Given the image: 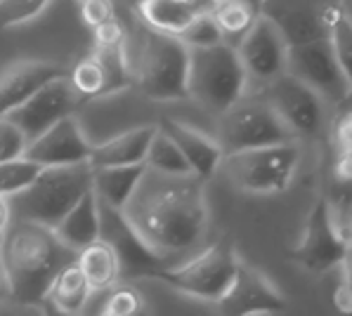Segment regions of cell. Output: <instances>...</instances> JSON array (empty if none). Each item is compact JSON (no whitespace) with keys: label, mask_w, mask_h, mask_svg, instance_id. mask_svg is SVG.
<instances>
[{"label":"cell","mask_w":352,"mask_h":316,"mask_svg":"<svg viewBox=\"0 0 352 316\" xmlns=\"http://www.w3.org/2000/svg\"><path fill=\"white\" fill-rule=\"evenodd\" d=\"M121 215L140 241L170 267L199 253L208 232L204 182L194 175L168 177L144 170Z\"/></svg>","instance_id":"cell-1"},{"label":"cell","mask_w":352,"mask_h":316,"mask_svg":"<svg viewBox=\"0 0 352 316\" xmlns=\"http://www.w3.org/2000/svg\"><path fill=\"white\" fill-rule=\"evenodd\" d=\"M72 262H76V253L47 227L12 220L0 238V271L10 297L21 304L38 307L45 302L57 271Z\"/></svg>","instance_id":"cell-2"},{"label":"cell","mask_w":352,"mask_h":316,"mask_svg":"<svg viewBox=\"0 0 352 316\" xmlns=\"http://www.w3.org/2000/svg\"><path fill=\"white\" fill-rule=\"evenodd\" d=\"M93 192V170L88 163L72 168H47L21 194L8 201L10 217L55 229L78 201Z\"/></svg>","instance_id":"cell-3"},{"label":"cell","mask_w":352,"mask_h":316,"mask_svg":"<svg viewBox=\"0 0 352 316\" xmlns=\"http://www.w3.org/2000/svg\"><path fill=\"white\" fill-rule=\"evenodd\" d=\"M128 59L130 80L138 83L144 97L154 102L187 100V67L189 50L177 38L142 29L138 47Z\"/></svg>","instance_id":"cell-4"},{"label":"cell","mask_w":352,"mask_h":316,"mask_svg":"<svg viewBox=\"0 0 352 316\" xmlns=\"http://www.w3.org/2000/svg\"><path fill=\"white\" fill-rule=\"evenodd\" d=\"M246 74L236 57V50L227 45L189 50L187 67V97L206 111L225 113L230 106L243 100Z\"/></svg>","instance_id":"cell-5"},{"label":"cell","mask_w":352,"mask_h":316,"mask_svg":"<svg viewBox=\"0 0 352 316\" xmlns=\"http://www.w3.org/2000/svg\"><path fill=\"white\" fill-rule=\"evenodd\" d=\"M232 187L251 196L284 194L300 168V146L296 142L265 146L225 156L220 163Z\"/></svg>","instance_id":"cell-6"},{"label":"cell","mask_w":352,"mask_h":316,"mask_svg":"<svg viewBox=\"0 0 352 316\" xmlns=\"http://www.w3.org/2000/svg\"><path fill=\"white\" fill-rule=\"evenodd\" d=\"M239 262L241 260L234 250V243L230 238H223L206 250L194 253L185 262L159 269L156 274H151V279L168 283L173 291L182 295L215 304L230 288Z\"/></svg>","instance_id":"cell-7"},{"label":"cell","mask_w":352,"mask_h":316,"mask_svg":"<svg viewBox=\"0 0 352 316\" xmlns=\"http://www.w3.org/2000/svg\"><path fill=\"white\" fill-rule=\"evenodd\" d=\"M213 139L218 142L223 156L294 142L265 100H239L234 106L220 113Z\"/></svg>","instance_id":"cell-8"},{"label":"cell","mask_w":352,"mask_h":316,"mask_svg":"<svg viewBox=\"0 0 352 316\" xmlns=\"http://www.w3.org/2000/svg\"><path fill=\"white\" fill-rule=\"evenodd\" d=\"M286 74L310 88L322 102L343 106L352 95V76L345 74L329 41L291 47L286 54Z\"/></svg>","instance_id":"cell-9"},{"label":"cell","mask_w":352,"mask_h":316,"mask_svg":"<svg viewBox=\"0 0 352 316\" xmlns=\"http://www.w3.org/2000/svg\"><path fill=\"white\" fill-rule=\"evenodd\" d=\"M260 17H265L279 31L286 47L310 45L329 41L333 26L348 12L340 3H263L258 5Z\"/></svg>","instance_id":"cell-10"},{"label":"cell","mask_w":352,"mask_h":316,"mask_svg":"<svg viewBox=\"0 0 352 316\" xmlns=\"http://www.w3.org/2000/svg\"><path fill=\"white\" fill-rule=\"evenodd\" d=\"M291 260H296L302 269L312 271V274L340 269L350 262V238H345L336 229L327 196H319L312 205L305 222V232L291 253Z\"/></svg>","instance_id":"cell-11"},{"label":"cell","mask_w":352,"mask_h":316,"mask_svg":"<svg viewBox=\"0 0 352 316\" xmlns=\"http://www.w3.org/2000/svg\"><path fill=\"white\" fill-rule=\"evenodd\" d=\"M263 100L277 113L291 137H317L324 128V102L289 74L265 85Z\"/></svg>","instance_id":"cell-12"},{"label":"cell","mask_w":352,"mask_h":316,"mask_svg":"<svg viewBox=\"0 0 352 316\" xmlns=\"http://www.w3.org/2000/svg\"><path fill=\"white\" fill-rule=\"evenodd\" d=\"M78 104V95L64 76V78L43 85L31 100H26L19 109H14L5 121L12 123L24 135L26 142H34L43 133H47L52 125H57L64 118H72Z\"/></svg>","instance_id":"cell-13"},{"label":"cell","mask_w":352,"mask_h":316,"mask_svg":"<svg viewBox=\"0 0 352 316\" xmlns=\"http://www.w3.org/2000/svg\"><path fill=\"white\" fill-rule=\"evenodd\" d=\"M97 210H100V241H104L116 253L121 276H130V279L147 276L151 279V274L170 267L140 241V236L133 232V227L128 225L121 212L111 210L109 205L100 203V201H97Z\"/></svg>","instance_id":"cell-14"},{"label":"cell","mask_w":352,"mask_h":316,"mask_svg":"<svg viewBox=\"0 0 352 316\" xmlns=\"http://www.w3.org/2000/svg\"><path fill=\"white\" fill-rule=\"evenodd\" d=\"M220 316H270L286 312V297L251 264L239 262L230 288L218 300Z\"/></svg>","instance_id":"cell-15"},{"label":"cell","mask_w":352,"mask_h":316,"mask_svg":"<svg viewBox=\"0 0 352 316\" xmlns=\"http://www.w3.org/2000/svg\"><path fill=\"white\" fill-rule=\"evenodd\" d=\"M286 54L289 47L281 41L279 31L258 12L256 24L248 29L236 47V57L243 67L246 80H258L260 85L277 80L286 74Z\"/></svg>","instance_id":"cell-16"},{"label":"cell","mask_w":352,"mask_h":316,"mask_svg":"<svg viewBox=\"0 0 352 316\" xmlns=\"http://www.w3.org/2000/svg\"><path fill=\"white\" fill-rule=\"evenodd\" d=\"M67 80L78 95V100H95L111 92L123 90L130 85V71L126 50L102 52L93 50L80 57L72 69L67 71Z\"/></svg>","instance_id":"cell-17"},{"label":"cell","mask_w":352,"mask_h":316,"mask_svg":"<svg viewBox=\"0 0 352 316\" xmlns=\"http://www.w3.org/2000/svg\"><path fill=\"white\" fill-rule=\"evenodd\" d=\"M90 151H93V144L85 137L78 121L72 116L52 125L38 139L29 142L24 158L41 170H47V168L83 166V163L90 161Z\"/></svg>","instance_id":"cell-18"},{"label":"cell","mask_w":352,"mask_h":316,"mask_svg":"<svg viewBox=\"0 0 352 316\" xmlns=\"http://www.w3.org/2000/svg\"><path fill=\"white\" fill-rule=\"evenodd\" d=\"M67 69L47 59H19L0 71V121L36 95L43 85L64 78Z\"/></svg>","instance_id":"cell-19"},{"label":"cell","mask_w":352,"mask_h":316,"mask_svg":"<svg viewBox=\"0 0 352 316\" xmlns=\"http://www.w3.org/2000/svg\"><path fill=\"white\" fill-rule=\"evenodd\" d=\"M156 128L177 146V151H180L182 158L187 161L189 172H192L199 182H208V179L218 172L225 156H223V151H220L218 142L210 137V135H206L197 128H189L185 123L170 121V118H164L161 125H156Z\"/></svg>","instance_id":"cell-20"},{"label":"cell","mask_w":352,"mask_h":316,"mask_svg":"<svg viewBox=\"0 0 352 316\" xmlns=\"http://www.w3.org/2000/svg\"><path fill=\"white\" fill-rule=\"evenodd\" d=\"M154 133H156V125H140V128L126 130L121 135H113V137L102 142V144H93L90 161H88L90 170L142 166Z\"/></svg>","instance_id":"cell-21"},{"label":"cell","mask_w":352,"mask_h":316,"mask_svg":"<svg viewBox=\"0 0 352 316\" xmlns=\"http://www.w3.org/2000/svg\"><path fill=\"white\" fill-rule=\"evenodd\" d=\"M210 5L213 3H194V0H149L135 5V12L144 29L161 36L180 38L199 14L210 10Z\"/></svg>","instance_id":"cell-22"},{"label":"cell","mask_w":352,"mask_h":316,"mask_svg":"<svg viewBox=\"0 0 352 316\" xmlns=\"http://www.w3.org/2000/svg\"><path fill=\"white\" fill-rule=\"evenodd\" d=\"M55 236L76 255L80 250L100 241V210H97V196L88 192L78 201V205L52 229Z\"/></svg>","instance_id":"cell-23"},{"label":"cell","mask_w":352,"mask_h":316,"mask_svg":"<svg viewBox=\"0 0 352 316\" xmlns=\"http://www.w3.org/2000/svg\"><path fill=\"white\" fill-rule=\"evenodd\" d=\"M142 166H128V168H104V170H93V192L97 201L109 205L111 210L121 212L133 199L140 179L144 175Z\"/></svg>","instance_id":"cell-24"},{"label":"cell","mask_w":352,"mask_h":316,"mask_svg":"<svg viewBox=\"0 0 352 316\" xmlns=\"http://www.w3.org/2000/svg\"><path fill=\"white\" fill-rule=\"evenodd\" d=\"M93 300V291L88 288L76 262L62 267L47 288L45 302H50L57 312L67 316H80Z\"/></svg>","instance_id":"cell-25"},{"label":"cell","mask_w":352,"mask_h":316,"mask_svg":"<svg viewBox=\"0 0 352 316\" xmlns=\"http://www.w3.org/2000/svg\"><path fill=\"white\" fill-rule=\"evenodd\" d=\"M76 267L80 269L85 283L93 293H107L121 279L116 253L104 241H97L76 255Z\"/></svg>","instance_id":"cell-26"},{"label":"cell","mask_w":352,"mask_h":316,"mask_svg":"<svg viewBox=\"0 0 352 316\" xmlns=\"http://www.w3.org/2000/svg\"><path fill=\"white\" fill-rule=\"evenodd\" d=\"M210 19L215 21L220 31V38H223V45L236 50L241 43V38L248 34L253 24L258 19V5L253 3H213L208 10Z\"/></svg>","instance_id":"cell-27"},{"label":"cell","mask_w":352,"mask_h":316,"mask_svg":"<svg viewBox=\"0 0 352 316\" xmlns=\"http://www.w3.org/2000/svg\"><path fill=\"white\" fill-rule=\"evenodd\" d=\"M144 168L151 172H159V175L168 177H187L189 172L187 161L182 158V154L177 151V146L156 128L154 137L149 142L147 156H144Z\"/></svg>","instance_id":"cell-28"},{"label":"cell","mask_w":352,"mask_h":316,"mask_svg":"<svg viewBox=\"0 0 352 316\" xmlns=\"http://www.w3.org/2000/svg\"><path fill=\"white\" fill-rule=\"evenodd\" d=\"M38 172H41V168L26 158L0 163V199L10 201L12 196L21 194L38 177Z\"/></svg>","instance_id":"cell-29"},{"label":"cell","mask_w":352,"mask_h":316,"mask_svg":"<svg viewBox=\"0 0 352 316\" xmlns=\"http://www.w3.org/2000/svg\"><path fill=\"white\" fill-rule=\"evenodd\" d=\"M177 41H180L187 50H206V47L223 45L220 31H218V26H215V21L210 19L208 10H206L204 14H199V17L189 24V29L177 38Z\"/></svg>","instance_id":"cell-30"},{"label":"cell","mask_w":352,"mask_h":316,"mask_svg":"<svg viewBox=\"0 0 352 316\" xmlns=\"http://www.w3.org/2000/svg\"><path fill=\"white\" fill-rule=\"evenodd\" d=\"M102 307L113 316H142L144 297L133 286H113L102 297Z\"/></svg>","instance_id":"cell-31"},{"label":"cell","mask_w":352,"mask_h":316,"mask_svg":"<svg viewBox=\"0 0 352 316\" xmlns=\"http://www.w3.org/2000/svg\"><path fill=\"white\" fill-rule=\"evenodd\" d=\"M47 10L45 0H17V3H0V29L26 24Z\"/></svg>","instance_id":"cell-32"},{"label":"cell","mask_w":352,"mask_h":316,"mask_svg":"<svg viewBox=\"0 0 352 316\" xmlns=\"http://www.w3.org/2000/svg\"><path fill=\"white\" fill-rule=\"evenodd\" d=\"M329 43H331L336 57H338L340 67L345 69V74L352 76V64H350L352 62V21H350V12H345L338 24L333 26Z\"/></svg>","instance_id":"cell-33"},{"label":"cell","mask_w":352,"mask_h":316,"mask_svg":"<svg viewBox=\"0 0 352 316\" xmlns=\"http://www.w3.org/2000/svg\"><path fill=\"white\" fill-rule=\"evenodd\" d=\"M350 133H352L350 109L348 104H343L331 125V144L336 151L333 161H350Z\"/></svg>","instance_id":"cell-34"},{"label":"cell","mask_w":352,"mask_h":316,"mask_svg":"<svg viewBox=\"0 0 352 316\" xmlns=\"http://www.w3.org/2000/svg\"><path fill=\"white\" fill-rule=\"evenodd\" d=\"M93 36H95V50H102V52L126 50L128 34H126V26L118 19H111V21H107L104 26L95 29Z\"/></svg>","instance_id":"cell-35"},{"label":"cell","mask_w":352,"mask_h":316,"mask_svg":"<svg viewBox=\"0 0 352 316\" xmlns=\"http://www.w3.org/2000/svg\"><path fill=\"white\" fill-rule=\"evenodd\" d=\"M26 146H29V142L24 139V135H21L12 123L3 118V121H0V163L24 158Z\"/></svg>","instance_id":"cell-36"},{"label":"cell","mask_w":352,"mask_h":316,"mask_svg":"<svg viewBox=\"0 0 352 316\" xmlns=\"http://www.w3.org/2000/svg\"><path fill=\"white\" fill-rule=\"evenodd\" d=\"M80 21H83L88 29H100L107 21L116 19V10L111 3H102V0H93V3H80L78 5Z\"/></svg>","instance_id":"cell-37"},{"label":"cell","mask_w":352,"mask_h":316,"mask_svg":"<svg viewBox=\"0 0 352 316\" xmlns=\"http://www.w3.org/2000/svg\"><path fill=\"white\" fill-rule=\"evenodd\" d=\"M333 304L343 316L350 314L352 309V297H350V274H348V264L340 267V283L333 291Z\"/></svg>","instance_id":"cell-38"},{"label":"cell","mask_w":352,"mask_h":316,"mask_svg":"<svg viewBox=\"0 0 352 316\" xmlns=\"http://www.w3.org/2000/svg\"><path fill=\"white\" fill-rule=\"evenodd\" d=\"M10 222H12V217H10V205L5 199H0V238H3V234L8 232Z\"/></svg>","instance_id":"cell-39"},{"label":"cell","mask_w":352,"mask_h":316,"mask_svg":"<svg viewBox=\"0 0 352 316\" xmlns=\"http://www.w3.org/2000/svg\"><path fill=\"white\" fill-rule=\"evenodd\" d=\"M38 309H41V316H67V314L57 312V309L52 307L50 302H43V304H38Z\"/></svg>","instance_id":"cell-40"},{"label":"cell","mask_w":352,"mask_h":316,"mask_svg":"<svg viewBox=\"0 0 352 316\" xmlns=\"http://www.w3.org/2000/svg\"><path fill=\"white\" fill-rule=\"evenodd\" d=\"M0 302H3V297H0Z\"/></svg>","instance_id":"cell-41"}]
</instances>
